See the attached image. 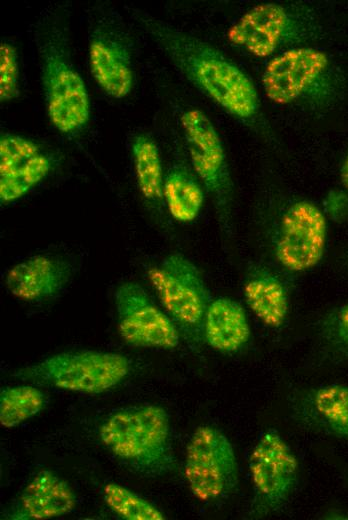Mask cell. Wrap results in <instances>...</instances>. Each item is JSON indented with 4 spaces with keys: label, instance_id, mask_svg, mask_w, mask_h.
<instances>
[{
    "label": "cell",
    "instance_id": "1",
    "mask_svg": "<svg viewBox=\"0 0 348 520\" xmlns=\"http://www.w3.org/2000/svg\"><path fill=\"white\" fill-rule=\"evenodd\" d=\"M131 16L180 74L234 119L257 128L260 100L249 76L227 55L138 8Z\"/></svg>",
    "mask_w": 348,
    "mask_h": 520
},
{
    "label": "cell",
    "instance_id": "2",
    "mask_svg": "<svg viewBox=\"0 0 348 520\" xmlns=\"http://www.w3.org/2000/svg\"><path fill=\"white\" fill-rule=\"evenodd\" d=\"M41 79L50 123L62 134H75L90 119L85 82L70 55L65 21L58 11L45 16L36 34Z\"/></svg>",
    "mask_w": 348,
    "mask_h": 520
},
{
    "label": "cell",
    "instance_id": "3",
    "mask_svg": "<svg viewBox=\"0 0 348 520\" xmlns=\"http://www.w3.org/2000/svg\"><path fill=\"white\" fill-rule=\"evenodd\" d=\"M99 438L117 460L139 475L159 477L177 468L169 415L159 405L115 411L101 424Z\"/></svg>",
    "mask_w": 348,
    "mask_h": 520
},
{
    "label": "cell",
    "instance_id": "4",
    "mask_svg": "<svg viewBox=\"0 0 348 520\" xmlns=\"http://www.w3.org/2000/svg\"><path fill=\"white\" fill-rule=\"evenodd\" d=\"M314 20L302 5L267 2L246 11L227 31L228 42L257 58L306 46Z\"/></svg>",
    "mask_w": 348,
    "mask_h": 520
},
{
    "label": "cell",
    "instance_id": "5",
    "mask_svg": "<svg viewBox=\"0 0 348 520\" xmlns=\"http://www.w3.org/2000/svg\"><path fill=\"white\" fill-rule=\"evenodd\" d=\"M123 354L96 350L63 352L16 371L31 384L86 394H99L118 385L130 371Z\"/></svg>",
    "mask_w": 348,
    "mask_h": 520
},
{
    "label": "cell",
    "instance_id": "6",
    "mask_svg": "<svg viewBox=\"0 0 348 520\" xmlns=\"http://www.w3.org/2000/svg\"><path fill=\"white\" fill-rule=\"evenodd\" d=\"M265 96L281 106L320 104L332 87V64L317 48L301 46L272 57L262 76Z\"/></svg>",
    "mask_w": 348,
    "mask_h": 520
},
{
    "label": "cell",
    "instance_id": "7",
    "mask_svg": "<svg viewBox=\"0 0 348 520\" xmlns=\"http://www.w3.org/2000/svg\"><path fill=\"white\" fill-rule=\"evenodd\" d=\"M147 278L178 329L199 345L211 297L198 268L182 254L172 253L150 267Z\"/></svg>",
    "mask_w": 348,
    "mask_h": 520
},
{
    "label": "cell",
    "instance_id": "8",
    "mask_svg": "<svg viewBox=\"0 0 348 520\" xmlns=\"http://www.w3.org/2000/svg\"><path fill=\"white\" fill-rule=\"evenodd\" d=\"M184 475L192 495L203 503L221 502L236 491L237 457L224 432L211 425L195 429L186 447Z\"/></svg>",
    "mask_w": 348,
    "mask_h": 520
},
{
    "label": "cell",
    "instance_id": "9",
    "mask_svg": "<svg viewBox=\"0 0 348 520\" xmlns=\"http://www.w3.org/2000/svg\"><path fill=\"white\" fill-rule=\"evenodd\" d=\"M253 498L247 516L265 517L280 509L298 479V460L281 434L269 428L256 441L248 460Z\"/></svg>",
    "mask_w": 348,
    "mask_h": 520
},
{
    "label": "cell",
    "instance_id": "10",
    "mask_svg": "<svg viewBox=\"0 0 348 520\" xmlns=\"http://www.w3.org/2000/svg\"><path fill=\"white\" fill-rule=\"evenodd\" d=\"M190 162L215 205L218 217L227 225L233 201V186L222 140L209 117L190 108L180 117Z\"/></svg>",
    "mask_w": 348,
    "mask_h": 520
},
{
    "label": "cell",
    "instance_id": "11",
    "mask_svg": "<svg viewBox=\"0 0 348 520\" xmlns=\"http://www.w3.org/2000/svg\"><path fill=\"white\" fill-rule=\"evenodd\" d=\"M118 331L134 347L172 349L178 346L180 330L137 283L125 282L114 293Z\"/></svg>",
    "mask_w": 348,
    "mask_h": 520
},
{
    "label": "cell",
    "instance_id": "12",
    "mask_svg": "<svg viewBox=\"0 0 348 520\" xmlns=\"http://www.w3.org/2000/svg\"><path fill=\"white\" fill-rule=\"evenodd\" d=\"M327 240V218L309 200H299L284 212L276 244L280 264L292 272L315 267L322 259Z\"/></svg>",
    "mask_w": 348,
    "mask_h": 520
},
{
    "label": "cell",
    "instance_id": "13",
    "mask_svg": "<svg viewBox=\"0 0 348 520\" xmlns=\"http://www.w3.org/2000/svg\"><path fill=\"white\" fill-rule=\"evenodd\" d=\"M128 37L115 22H101L89 41L90 72L109 96L122 99L134 86V72Z\"/></svg>",
    "mask_w": 348,
    "mask_h": 520
},
{
    "label": "cell",
    "instance_id": "14",
    "mask_svg": "<svg viewBox=\"0 0 348 520\" xmlns=\"http://www.w3.org/2000/svg\"><path fill=\"white\" fill-rule=\"evenodd\" d=\"M77 497L69 483L51 470L37 472L5 512L9 520H46L71 513Z\"/></svg>",
    "mask_w": 348,
    "mask_h": 520
},
{
    "label": "cell",
    "instance_id": "15",
    "mask_svg": "<svg viewBox=\"0 0 348 520\" xmlns=\"http://www.w3.org/2000/svg\"><path fill=\"white\" fill-rule=\"evenodd\" d=\"M290 407L301 426L348 438V386L329 384L304 390L294 395Z\"/></svg>",
    "mask_w": 348,
    "mask_h": 520
},
{
    "label": "cell",
    "instance_id": "16",
    "mask_svg": "<svg viewBox=\"0 0 348 520\" xmlns=\"http://www.w3.org/2000/svg\"><path fill=\"white\" fill-rule=\"evenodd\" d=\"M72 276L68 262L48 255H35L14 265L6 274L9 292L23 301H38L57 295Z\"/></svg>",
    "mask_w": 348,
    "mask_h": 520
},
{
    "label": "cell",
    "instance_id": "17",
    "mask_svg": "<svg viewBox=\"0 0 348 520\" xmlns=\"http://www.w3.org/2000/svg\"><path fill=\"white\" fill-rule=\"evenodd\" d=\"M250 334L245 310L238 302L227 297L211 300L203 320V339L210 347L236 352L248 342Z\"/></svg>",
    "mask_w": 348,
    "mask_h": 520
},
{
    "label": "cell",
    "instance_id": "18",
    "mask_svg": "<svg viewBox=\"0 0 348 520\" xmlns=\"http://www.w3.org/2000/svg\"><path fill=\"white\" fill-rule=\"evenodd\" d=\"M245 301L254 315L266 326L279 328L286 320L288 294L283 283L267 271L249 276L243 288Z\"/></svg>",
    "mask_w": 348,
    "mask_h": 520
},
{
    "label": "cell",
    "instance_id": "19",
    "mask_svg": "<svg viewBox=\"0 0 348 520\" xmlns=\"http://www.w3.org/2000/svg\"><path fill=\"white\" fill-rule=\"evenodd\" d=\"M131 153L142 198L151 209L161 211L164 203V179L157 144L149 135L139 133L132 139Z\"/></svg>",
    "mask_w": 348,
    "mask_h": 520
},
{
    "label": "cell",
    "instance_id": "20",
    "mask_svg": "<svg viewBox=\"0 0 348 520\" xmlns=\"http://www.w3.org/2000/svg\"><path fill=\"white\" fill-rule=\"evenodd\" d=\"M164 202L170 215L188 223L200 213L204 201L203 190L197 178L183 165H174L164 179Z\"/></svg>",
    "mask_w": 348,
    "mask_h": 520
},
{
    "label": "cell",
    "instance_id": "21",
    "mask_svg": "<svg viewBox=\"0 0 348 520\" xmlns=\"http://www.w3.org/2000/svg\"><path fill=\"white\" fill-rule=\"evenodd\" d=\"M45 406V394L34 385L5 387L0 392V423L13 428L37 415Z\"/></svg>",
    "mask_w": 348,
    "mask_h": 520
},
{
    "label": "cell",
    "instance_id": "22",
    "mask_svg": "<svg viewBox=\"0 0 348 520\" xmlns=\"http://www.w3.org/2000/svg\"><path fill=\"white\" fill-rule=\"evenodd\" d=\"M51 168V157L40 153L19 166L8 176L1 177V203L8 204L23 197L49 174Z\"/></svg>",
    "mask_w": 348,
    "mask_h": 520
},
{
    "label": "cell",
    "instance_id": "23",
    "mask_svg": "<svg viewBox=\"0 0 348 520\" xmlns=\"http://www.w3.org/2000/svg\"><path fill=\"white\" fill-rule=\"evenodd\" d=\"M103 498L110 510L122 519H165L164 514L155 505L120 484L107 483L103 487Z\"/></svg>",
    "mask_w": 348,
    "mask_h": 520
},
{
    "label": "cell",
    "instance_id": "24",
    "mask_svg": "<svg viewBox=\"0 0 348 520\" xmlns=\"http://www.w3.org/2000/svg\"><path fill=\"white\" fill-rule=\"evenodd\" d=\"M42 153L33 140L10 132L0 134V178L8 176L29 159Z\"/></svg>",
    "mask_w": 348,
    "mask_h": 520
},
{
    "label": "cell",
    "instance_id": "25",
    "mask_svg": "<svg viewBox=\"0 0 348 520\" xmlns=\"http://www.w3.org/2000/svg\"><path fill=\"white\" fill-rule=\"evenodd\" d=\"M19 95V62L17 50L4 40L0 45V100L3 103Z\"/></svg>",
    "mask_w": 348,
    "mask_h": 520
},
{
    "label": "cell",
    "instance_id": "26",
    "mask_svg": "<svg viewBox=\"0 0 348 520\" xmlns=\"http://www.w3.org/2000/svg\"><path fill=\"white\" fill-rule=\"evenodd\" d=\"M324 214L336 222L348 221V193L339 189H332L326 194Z\"/></svg>",
    "mask_w": 348,
    "mask_h": 520
},
{
    "label": "cell",
    "instance_id": "27",
    "mask_svg": "<svg viewBox=\"0 0 348 520\" xmlns=\"http://www.w3.org/2000/svg\"><path fill=\"white\" fill-rule=\"evenodd\" d=\"M329 332L338 343L348 347V303L341 306L332 316Z\"/></svg>",
    "mask_w": 348,
    "mask_h": 520
},
{
    "label": "cell",
    "instance_id": "28",
    "mask_svg": "<svg viewBox=\"0 0 348 520\" xmlns=\"http://www.w3.org/2000/svg\"><path fill=\"white\" fill-rule=\"evenodd\" d=\"M340 179L345 191L348 193V154L344 158L341 165Z\"/></svg>",
    "mask_w": 348,
    "mask_h": 520
}]
</instances>
